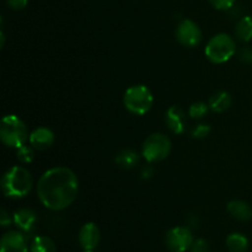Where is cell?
<instances>
[{"label":"cell","mask_w":252,"mask_h":252,"mask_svg":"<svg viewBox=\"0 0 252 252\" xmlns=\"http://www.w3.org/2000/svg\"><path fill=\"white\" fill-rule=\"evenodd\" d=\"M212 132L211 126L208 125H198L193 130H192V137L196 138V139H203V138H207Z\"/></svg>","instance_id":"22"},{"label":"cell","mask_w":252,"mask_h":252,"mask_svg":"<svg viewBox=\"0 0 252 252\" xmlns=\"http://www.w3.org/2000/svg\"><path fill=\"white\" fill-rule=\"evenodd\" d=\"M30 144L37 150H47L53 145L54 133L49 128L39 127L32 130L30 134Z\"/></svg>","instance_id":"12"},{"label":"cell","mask_w":252,"mask_h":252,"mask_svg":"<svg viewBox=\"0 0 252 252\" xmlns=\"http://www.w3.org/2000/svg\"><path fill=\"white\" fill-rule=\"evenodd\" d=\"M165 122H166L167 127L170 128L172 133L175 134H182L186 130L187 118L186 113L182 108L179 106H171L169 110L166 111L165 115Z\"/></svg>","instance_id":"11"},{"label":"cell","mask_w":252,"mask_h":252,"mask_svg":"<svg viewBox=\"0 0 252 252\" xmlns=\"http://www.w3.org/2000/svg\"><path fill=\"white\" fill-rule=\"evenodd\" d=\"M0 138L6 147L19 149L30 139L29 129L24 121L16 115H7L1 121Z\"/></svg>","instance_id":"3"},{"label":"cell","mask_w":252,"mask_h":252,"mask_svg":"<svg viewBox=\"0 0 252 252\" xmlns=\"http://www.w3.org/2000/svg\"><path fill=\"white\" fill-rule=\"evenodd\" d=\"M115 161L120 167H123V169H132V167H134L138 164L139 157H138L137 152H134V150L125 149L116 155Z\"/></svg>","instance_id":"17"},{"label":"cell","mask_w":252,"mask_h":252,"mask_svg":"<svg viewBox=\"0 0 252 252\" xmlns=\"http://www.w3.org/2000/svg\"><path fill=\"white\" fill-rule=\"evenodd\" d=\"M226 248L230 252H246L249 249V240L241 233H233L226 238Z\"/></svg>","instance_id":"16"},{"label":"cell","mask_w":252,"mask_h":252,"mask_svg":"<svg viewBox=\"0 0 252 252\" xmlns=\"http://www.w3.org/2000/svg\"><path fill=\"white\" fill-rule=\"evenodd\" d=\"M171 152V140L162 133H153L142 145V155L148 162H158L166 159Z\"/></svg>","instance_id":"6"},{"label":"cell","mask_w":252,"mask_h":252,"mask_svg":"<svg viewBox=\"0 0 252 252\" xmlns=\"http://www.w3.org/2000/svg\"><path fill=\"white\" fill-rule=\"evenodd\" d=\"M0 252H29V244L22 231L10 230L2 235Z\"/></svg>","instance_id":"9"},{"label":"cell","mask_w":252,"mask_h":252,"mask_svg":"<svg viewBox=\"0 0 252 252\" xmlns=\"http://www.w3.org/2000/svg\"><path fill=\"white\" fill-rule=\"evenodd\" d=\"M235 34L240 41L250 42L252 39V16H244L238 22L235 29Z\"/></svg>","instance_id":"19"},{"label":"cell","mask_w":252,"mask_h":252,"mask_svg":"<svg viewBox=\"0 0 252 252\" xmlns=\"http://www.w3.org/2000/svg\"><path fill=\"white\" fill-rule=\"evenodd\" d=\"M235 41L226 33H218L213 36L204 48L206 57L214 64L225 63L235 54Z\"/></svg>","instance_id":"5"},{"label":"cell","mask_w":252,"mask_h":252,"mask_svg":"<svg viewBox=\"0 0 252 252\" xmlns=\"http://www.w3.org/2000/svg\"><path fill=\"white\" fill-rule=\"evenodd\" d=\"M231 96L230 94L226 91H219V93L214 94L211 98H209V108L217 113H221L224 111L228 110L231 106Z\"/></svg>","instance_id":"15"},{"label":"cell","mask_w":252,"mask_h":252,"mask_svg":"<svg viewBox=\"0 0 252 252\" xmlns=\"http://www.w3.org/2000/svg\"><path fill=\"white\" fill-rule=\"evenodd\" d=\"M101 233L98 226L90 221L81 226L79 231V244L85 251H94L100 244Z\"/></svg>","instance_id":"10"},{"label":"cell","mask_w":252,"mask_h":252,"mask_svg":"<svg viewBox=\"0 0 252 252\" xmlns=\"http://www.w3.org/2000/svg\"><path fill=\"white\" fill-rule=\"evenodd\" d=\"M142 175H143V177H150V176H152V175H153V170H152V167H150V166L145 167V169L143 170Z\"/></svg>","instance_id":"28"},{"label":"cell","mask_w":252,"mask_h":252,"mask_svg":"<svg viewBox=\"0 0 252 252\" xmlns=\"http://www.w3.org/2000/svg\"><path fill=\"white\" fill-rule=\"evenodd\" d=\"M189 252H209V244L204 239H197L193 241Z\"/></svg>","instance_id":"23"},{"label":"cell","mask_w":252,"mask_h":252,"mask_svg":"<svg viewBox=\"0 0 252 252\" xmlns=\"http://www.w3.org/2000/svg\"><path fill=\"white\" fill-rule=\"evenodd\" d=\"M176 38L182 46L193 48L202 41V31L196 22L192 20H182L176 30Z\"/></svg>","instance_id":"8"},{"label":"cell","mask_w":252,"mask_h":252,"mask_svg":"<svg viewBox=\"0 0 252 252\" xmlns=\"http://www.w3.org/2000/svg\"><path fill=\"white\" fill-rule=\"evenodd\" d=\"M239 58L243 63L252 64V47H244L239 53Z\"/></svg>","instance_id":"25"},{"label":"cell","mask_w":252,"mask_h":252,"mask_svg":"<svg viewBox=\"0 0 252 252\" xmlns=\"http://www.w3.org/2000/svg\"><path fill=\"white\" fill-rule=\"evenodd\" d=\"M32 182L33 181L29 170L22 166H12L2 175V193L7 198H24L31 191Z\"/></svg>","instance_id":"2"},{"label":"cell","mask_w":252,"mask_h":252,"mask_svg":"<svg viewBox=\"0 0 252 252\" xmlns=\"http://www.w3.org/2000/svg\"><path fill=\"white\" fill-rule=\"evenodd\" d=\"M208 108H209V105H207V103L194 102L189 106V115L191 116L192 118H194V120H201V118H203L204 116L207 115Z\"/></svg>","instance_id":"20"},{"label":"cell","mask_w":252,"mask_h":252,"mask_svg":"<svg viewBox=\"0 0 252 252\" xmlns=\"http://www.w3.org/2000/svg\"><path fill=\"white\" fill-rule=\"evenodd\" d=\"M154 103V96L145 85H134L123 95V105L133 115L142 116L149 112Z\"/></svg>","instance_id":"4"},{"label":"cell","mask_w":252,"mask_h":252,"mask_svg":"<svg viewBox=\"0 0 252 252\" xmlns=\"http://www.w3.org/2000/svg\"><path fill=\"white\" fill-rule=\"evenodd\" d=\"M208 1L218 10H228L235 4V0H208Z\"/></svg>","instance_id":"24"},{"label":"cell","mask_w":252,"mask_h":252,"mask_svg":"<svg viewBox=\"0 0 252 252\" xmlns=\"http://www.w3.org/2000/svg\"><path fill=\"white\" fill-rule=\"evenodd\" d=\"M228 212L234 219L239 221H248L252 217V209L246 202L234 199L228 203Z\"/></svg>","instance_id":"14"},{"label":"cell","mask_w":252,"mask_h":252,"mask_svg":"<svg viewBox=\"0 0 252 252\" xmlns=\"http://www.w3.org/2000/svg\"><path fill=\"white\" fill-rule=\"evenodd\" d=\"M7 5L14 10H22L26 7L29 0H6Z\"/></svg>","instance_id":"26"},{"label":"cell","mask_w":252,"mask_h":252,"mask_svg":"<svg viewBox=\"0 0 252 252\" xmlns=\"http://www.w3.org/2000/svg\"><path fill=\"white\" fill-rule=\"evenodd\" d=\"M15 225L24 233H31L37 223V216L32 209L20 208L14 213Z\"/></svg>","instance_id":"13"},{"label":"cell","mask_w":252,"mask_h":252,"mask_svg":"<svg viewBox=\"0 0 252 252\" xmlns=\"http://www.w3.org/2000/svg\"><path fill=\"white\" fill-rule=\"evenodd\" d=\"M79 192V181L70 169L57 166L44 172L37 184V194L46 208L63 211L73 204Z\"/></svg>","instance_id":"1"},{"label":"cell","mask_w":252,"mask_h":252,"mask_svg":"<svg viewBox=\"0 0 252 252\" xmlns=\"http://www.w3.org/2000/svg\"><path fill=\"white\" fill-rule=\"evenodd\" d=\"M30 252H57V246L51 238L39 235L32 240Z\"/></svg>","instance_id":"18"},{"label":"cell","mask_w":252,"mask_h":252,"mask_svg":"<svg viewBox=\"0 0 252 252\" xmlns=\"http://www.w3.org/2000/svg\"><path fill=\"white\" fill-rule=\"evenodd\" d=\"M193 241V234L186 226H175L165 235V245L171 252H186Z\"/></svg>","instance_id":"7"},{"label":"cell","mask_w":252,"mask_h":252,"mask_svg":"<svg viewBox=\"0 0 252 252\" xmlns=\"http://www.w3.org/2000/svg\"><path fill=\"white\" fill-rule=\"evenodd\" d=\"M33 149L34 148L27 147V145H22V147H20L16 153L17 160H19L20 162H22V164H30V162H32V160H33L34 158Z\"/></svg>","instance_id":"21"},{"label":"cell","mask_w":252,"mask_h":252,"mask_svg":"<svg viewBox=\"0 0 252 252\" xmlns=\"http://www.w3.org/2000/svg\"><path fill=\"white\" fill-rule=\"evenodd\" d=\"M0 224H1L2 228H6L11 224V218L5 209H1V213H0Z\"/></svg>","instance_id":"27"},{"label":"cell","mask_w":252,"mask_h":252,"mask_svg":"<svg viewBox=\"0 0 252 252\" xmlns=\"http://www.w3.org/2000/svg\"><path fill=\"white\" fill-rule=\"evenodd\" d=\"M83 252H94V251H85V250H84Z\"/></svg>","instance_id":"29"}]
</instances>
